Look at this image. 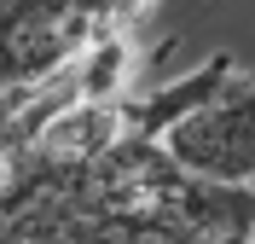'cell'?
<instances>
[{"label":"cell","mask_w":255,"mask_h":244,"mask_svg":"<svg viewBox=\"0 0 255 244\" xmlns=\"http://www.w3.org/2000/svg\"><path fill=\"white\" fill-rule=\"evenodd\" d=\"M250 70H232V76L191 105L186 116H174L168 128L157 134V146L186 169V175L209 180V186H250L255 175V122H250Z\"/></svg>","instance_id":"1"},{"label":"cell","mask_w":255,"mask_h":244,"mask_svg":"<svg viewBox=\"0 0 255 244\" xmlns=\"http://www.w3.org/2000/svg\"><path fill=\"white\" fill-rule=\"evenodd\" d=\"M186 244H250V221H232V227H209V233H197V239H186Z\"/></svg>","instance_id":"2"}]
</instances>
